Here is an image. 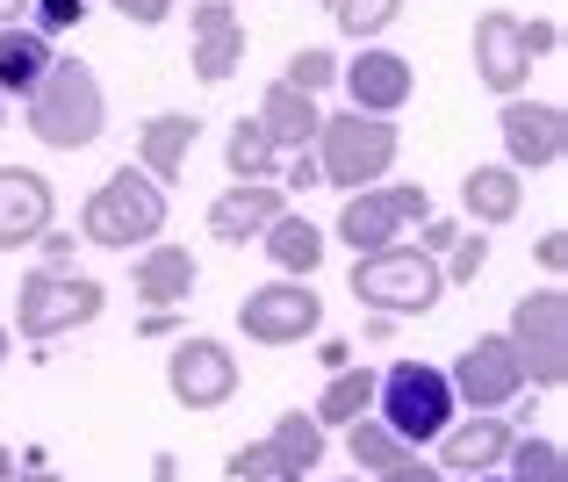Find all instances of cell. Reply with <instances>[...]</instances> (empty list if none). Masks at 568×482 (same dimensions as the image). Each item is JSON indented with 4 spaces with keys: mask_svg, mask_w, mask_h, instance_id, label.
Returning <instances> with one entry per match:
<instances>
[{
    "mask_svg": "<svg viewBox=\"0 0 568 482\" xmlns=\"http://www.w3.org/2000/svg\"><path fill=\"white\" fill-rule=\"evenodd\" d=\"M454 411H460L454 382H446V368H432V360H396V368L375 382V418L410 446V454H425V446L454 425Z\"/></svg>",
    "mask_w": 568,
    "mask_h": 482,
    "instance_id": "277c9868",
    "label": "cell"
},
{
    "mask_svg": "<svg viewBox=\"0 0 568 482\" xmlns=\"http://www.w3.org/2000/svg\"><path fill=\"white\" fill-rule=\"evenodd\" d=\"M497 130H504V165H511V173H547V165H561V152H568L561 101L511 94V101H504V116H497Z\"/></svg>",
    "mask_w": 568,
    "mask_h": 482,
    "instance_id": "7c38bea8",
    "label": "cell"
},
{
    "mask_svg": "<svg viewBox=\"0 0 568 482\" xmlns=\"http://www.w3.org/2000/svg\"><path fill=\"white\" fill-rule=\"evenodd\" d=\"M8 345H14V339H8V324H0V368H8Z\"/></svg>",
    "mask_w": 568,
    "mask_h": 482,
    "instance_id": "681fc988",
    "label": "cell"
},
{
    "mask_svg": "<svg viewBox=\"0 0 568 482\" xmlns=\"http://www.w3.org/2000/svg\"><path fill=\"white\" fill-rule=\"evenodd\" d=\"M58 217V194L37 165H0V252L14 245H37Z\"/></svg>",
    "mask_w": 568,
    "mask_h": 482,
    "instance_id": "2e32d148",
    "label": "cell"
},
{
    "mask_svg": "<svg viewBox=\"0 0 568 482\" xmlns=\"http://www.w3.org/2000/svg\"><path fill=\"white\" fill-rule=\"evenodd\" d=\"M37 245H43V267H51V274H72V231H58V223H51Z\"/></svg>",
    "mask_w": 568,
    "mask_h": 482,
    "instance_id": "74e56055",
    "label": "cell"
},
{
    "mask_svg": "<svg viewBox=\"0 0 568 482\" xmlns=\"http://www.w3.org/2000/svg\"><path fill=\"white\" fill-rule=\"evenodd\" d=\"M223 475H231V482H281V475H295V469L266 440H252V446H237V454L223 461Z\"/></svg>",
    "mask_w": 568,
    "mask_h": 482,
    "instance_id": "d6a6232c",
    "label": "cell"
},
{
    "mask_svg": "<svg viewBox=\"0 0 568 482\" xmlns=\"http://www.w3.org/2000/svg\"><path fill=\"white\" fill-rule=\"evenodd\" d=\"M317 360L338 374V368H353V345H346V339H324V353H317Z\"/></svg>",
    "mask_w": 568,
    "mask_h": 482,
    "instance_id": "7bdbcfd3",
    "label": "cell"
},
{
    "mask_svg": "<svg viewBox=\"0 0 568 482\" xmlns=\"http://www.w3.org/2000/svg\"><path fill=\"white\" fill-rule=\"evenodd\" d=\"M346 454H353V469L375 482V475H388V469H403V461H410V446H403L396 432H388L382 418L367 411V418H353V425H346Z\"/></svg>",
    "mask_w": 568,
    "mask_h": 482,
    "instance_id": "4316f807",
    "label": "cell"
},
{
    "mask_svg": "<svg viewBox=\"0 0 568 482\" xmlns=\"http://www.w3.org/2000/svg\"><path fill=\"white\" fill-rule=\"evenodd\" d=\"M324 14L338 22V37H353V43H375L382 29L403 14V0H324Z\"/></svg>",
    "mask_w": 568,
    "mask_h": 482,
    "instance_id": "f546056e",
    "label": "cell"
},
{
    "mask_svg": "<svg viewBox=\"0 0 568 482\" xmlns=\"http://www.w3.org/2000/svg\"><path fill=\"white\" fill-rule=\"evenodd\" d=\"M166 389L181 411H223V403L237 396V360L223 339H209V331H187L181 345H173L166 360Z\"/></svg>",
    "mask_w": 568,
    "mask_h": 482,
    "instance_id": "8fae6325",
    "label": "cell"
},
{
    "mask_svg": "<svg viewBox=\"0 0 568 482\" xmlns=\"http://www.w3.org/2000/svg\"><path fill=\"white\" fill-rule=\"evenodd\" d=\"M425 217H432L425 188H353L346 209H338V238L353 252H382V245H403V223H425Z\"/></svg>",
    "mask_w": 568,
    "mask_h": 482,
    "instance_id": "30bf717a",
    "label": "cell"
},
{
    "mask_svg": "<svg viewBox=\"0 0 568 482\" xmlns=\"http://www.w3.org/2000/svg\"><path fill=\"white\" fill-rule=\"evenodd\" d=\"M446 482H504V475H446Z\"/></svg>",
    "mask_w": 568,
    "mask_h": 482,
    "instance_id": "c3c4849f",
    "label": "cell"
},
{
    "mask_svg": "<svg viewBox=\"0 0 568 482\" xmlns=\"http://www.w3.org/2000/svg\"><path fill=\"white\" fill-rule=\"evenodd\" d=\"M237 331H245L252 345H303L324 331V295L310 289V281H266V289H252L245 303H237Z\"/></svg>",
    "mask_w": 568,
    "mask_h": 482,
    "instance_id": "ba28073f",
    "label": "cell"
},
{
    "mask_svg": "<svg viewBox=\"0 0 568 482\" xmlns=\"http://www.w3.org/2000/svg\"><path fill=\"white\" fill-rule=\"evenodd\" d=\"M281 209H288V194H281L274 180H237V188H223L216 202H209V238H216V245H252Z\"/></svg>",
    "mask_w": 568,
    "mask_h": 482,
    "instance_id": "ac0fdd59",
    "label": "cell"
},
{
    "mask_svg": "<svg viewBox=\"0 0 568 482\" xmlns=\"http://www.w3.org/2000/svg\"><path fill=\"white\" fill-rule=\"evenodd\" d=\"M375 482H446V475H439V461L410 454V461H403V469H388V475H375Z\"/></svg>",
    "mask_w": 568,
    "mask_h": 482,
    "instance_id": "ab89813d",
    "label": "cell"
},
{
    "mask_svg": "<svg viewBox=\"0 0 568 482\" xmlns=\"http://www.w3.org/2000/svg\"><path fill=\"white\" fill-rule=\"evenodd\" d=\"M504 339L526 360V389H561L568 382V295L561 289H532L511 303Z\"/></svg>",
    "mask_w": 568,
    "mask_h": 482,
    "instance_id": "52a82bcc",
    "label": "cell"
},
{
    "mask_svg": "<svg viewBox=\"0 0 568 482\" xmlns=\"http://www.w3.org/2000/svg\"><path fill=\"white\" fill-rule=\"evenodd\" d=\"M338 80H346V101L361 116H396L403 101L417 94L410 58L388 51V43H361V51H353V66H338Z\"/></svg>",
    "mask_w": 568,
    "mask_h": 482,
    "instance_id": "4fadbf2b",
    "label": "cell"
},
{
    "mask_svg": "<svg viewBox=\"0 0 568 482\" xmlns=\"http://www.w3.org/2000/svg\"><path fill=\"white\" fill-rule=\"evenodd\" d=\"M375 382H382L375 368H338L332 382H324V396H317V411H310V418H317L324 432H332V425H353V418H367V411H375Z\"/></svg>",
    "mask_w": 568,
    "mask_h": 482,
    "instance_id": "d4e9b609",
    "label": "cell"
},
{
    "mask_svg": "<svg viewBox=\"0 0 568 482\" xmlns=\"http://www.w3.org/2000/svg\"><path fill=\"white\" fill-rule=\"evenodd\" d=\"M22 14H29V0H0V29H14Z\"/></svg>",
    "mask_w": 568,
    "mask_h": 482,
    "instance_id": "ee69618b",
    "label": "cell"
},
{
    "mask_svg": "<svg viewBox=\"0 0 568 482\" xmlns=\"http://www.w3.org/2000/svg\"><path fill=\"white\" fill-rule=\"evenodd\" d=\"M288 87H303V94H324V87H338V58L324 51V43H303V51L288 58V72H281Z\"/></svg>",
    "mask_w": 568,
    "mask_h": 482,
    "instance_id": "1f68e13d",
    "label": "cell"
},
{
    "mask_svg": "<svg viewBox=\"0 0 568 482\" xmlns=\"http://www.w3.org/2000/svg\"><path fill=\"white\" fill-rule=\"evenodd\" d=\"M115 14H123V22H138V29H159L173 14V0H109Z\"/></svg>",
    "mask_w": 568,
    "mask_h": 482,
    "instance_id": "d590c367",
    "label": "cell"
},
{
    "mask_svg": "<svg viewBox=\"0 0 568 482\" xmlns=\"http://www.w3.org/2000/svg\"><path fill=\"white\" fill-rule=\"evenodd\" d=\"M223 165H231V180H274L281 144L260 130V116H237V123H231V138H223Z\"/></svg>",
    "mask_w": 568,
    "mask_h": 482,
    "instance_id": "83f0119b",
    "label": "cell"
},
{
    "mask_svg": "<svg viewBox=\"0 0 568 482\" xmlns=\"http://www.w3.org/2000/svg\"><path fill=\"white\" fill-rule=\"evenodd\" d=\"M260 130L281 144V152H310V144H317V130H324L317 94H303V87L274 80V87L260 94Z\"/></svg>",
    "mask_w": 568,
    "mask_h": 482,
    "instance_id": "44dd1931",
    "label": "cell"
},
{
    "mask_svg": "<svg viewBox=\"0 0 568 482\" xmlns=\"http://www.w3.org/2000/svg\"><path fill=\"white\" fill-rule=\"evenodd\" d=\"M8 482H65V475H51L43 461H29V475H8Z\"/></svg>",
    "mask_w": 568,
    "mask_h": 482,
    "instance_id": "bcb514c9",
    "label": "cell"
},
{
    "mask_svg": "<svg viewBox=\"0 0 568 482\" xmlns=\"http://www.w3.org/2000/svg\"><path fill=\"white\" fill-rule=\"evenodd\" d=\"M526 72H532V58H526V37H518V14L511 8L475 14V80L511 101L518 87H526Z\"/></svg>",
    "mask_w": 568,
    "mask_h": 482,
    "instance_id": "e0dca14e",
    "label": "cell"
},
{
    "mask_svg": "<svg viewBox=\"0 0 568 482\" xmlns=\"http://www.w3.org/2000/svg\"><path fill=\"white\" fill-rule=\"evenodd\" d=\"M138 331H144V339H173V331H181V310H152Z\"/></svg>",
    "mask_w": 568,
    "mask_h": 482,
    "instance_id": "b9f144b4",
    "label": "cell"
},
{
    "mask_svg": "<svg viewBox=\"0 0 568 482\" xmlns=\"http://www.w3.org/2000/svg\"><path fill=\"white\" fill-rule=\"evenodd\" d=\"M346 482H367V475H346Z\"/></svg>",
    "mask_w": 568,
    "mask_h": 482,
    "instance_id": "816d5d0a",
    "label": "cell"
},
{
    "mask_svg": "<svg viewBox=\"0 0 568 482\" xmlns=\"http://www.w3.org/2000/svg\"><path fill=\"white\" fill-rule=\"evenodd\" d=\"M454 238H460V223H454V217H425V223H417V252H432V260H439Z\"/></svg>",
    "mask_w": 568,
    "mask_h": 482,
    "instance_id": "8d00e7d4",
    "label": "cell"
},
{
    "mask_svg": "<svg viewBox=\"0 0 568 482\" xmlns=\"http://www.w3.org/2000/svg\"><path fill=\"white\" fill-rule=\"evenodd\" d=\"M0 130H8V101H0Z\"/></svg>",
    "mask_w": 568,
    "mask_h": 482,
    "instance_id": "f907efd6",
    "label": "cell"
},
{
    "mask_svg": "<svg viewBox=\"0 0 568 482\" xmlns=\"http://www.w3.org/2000/svg\"><path fill=\"white\" fill-rule=\"evenodd\" d=\"M511 440H518V425L497 418V411L454 418V425L432 440V446H439V475H497L504 454H511Z\"/></svg>",
    "mask_w": 568,
    "mask_h": 482,
    "instance_id": "5bb4252c",
    "label": "cell"
},
{
    "mask_svg": "<svg viewBox=\"0 0 568 482\" xmlns=\"http://www.w3.org/2000/svg\"><path fill=\"white\" fill-rule=\"evenodd\" d=\"M260 245H266V260H274L288 281H310V274L324 267V252H332L317 223H310V217H288V209H281V217L260 231Z\"/></svg>",
    "mask_w": 568,
    "mask_h": 482,
    "instance_id": "603a6c76",
    "label": "cell"
},
{
    "mask_svg": "<svg viewBox=\"0 0 568 482\" xmlns=\"http://www.w3.org/2000/svg\"><path fill=\"white\" fill-rule=\"evenodd\" d=\"M266 446H274V454L288 461L295 475H317V461H324V446H332V432H324L310 411H281L274 432H266Z\"/></svg>",
    "mask_w": 568,
    "mask_h": 482,
    "instance_id": "484cf974",
    "label": "cell"
},
{
    "mask_svg": "<svg viewBox=\"0 0 568 482\" xmlns=\"http://www.w3.org/2000/svg\"><path fill=\"white\" fill-rule=\"evenodd\" d=\"M166 231V188L144 165H115L80 209V238L101 252H130V245H159Z\"/></svg>",
    "mask_w": 568,
    "mask_h": 482,
    "instance_id": "7a4b0ae2",
    "label": "cell"
},
{
    "mask_svg": "<svg viewBox=\"0 0 568 482\" xmlns=\"http://www.w3.org/2000/svg\"><path fill=\"white\" fill-rule=\"evenodd\" d=\"M460 209H468L475 231L511 223L518 209H526V173H511V165H475V173L460 180Z\"/></svg>",
    "mask_w": 568,
    "mask_h": 482,
    "instance_id": "7402d4cb",
    "label": "cell"
},
{
    "mask_svg": "<svg viewBox=\"0 0 568 482\" xmlns=\"http://www.w3.org/2000/svg\"><path fill=\"white\" fill-rule=\"evenodd\" d=\"M173 475H181V461H173V454H159V461H152V482H173Z\"/></svg>",
    "mask_w": 568,
    "mask_h": 482,
    "instance_id": "f6af8a7d",
    "label": "cell"
},
{
    "mask_svg": "<svg viewBox=\"0 0 568 482\" xmlns=\"http://www.w3.org/2000/svg\"><path fill=\"white\" fill-rule=\"evenodd\" d=\"M310 152H317L324 188H338V194L382 188L388 165H396V152H403V130H396V116L346 109V116H324V130H317V144H310Z\"/></svg>",
    "mask_w": 568,
    "mask_h": 482,
    "instance_id": "3957f363",
    "label": "cell"
},
{
    "mask_svg": "<svg viewBox=\"0 0 568 482\" xmlns=\"http://www.w3.org/2000/svg\"><path fill=\"white\" fill-rule=\"evenodd\" d=\"M14 475V454H8V446H0V482H8Z\"/></svg>",
    "mask_w": 568,
    "mask_h": 482,
    "instance_id": "7dc6e473",
    "label": "cell"
},
{
    "mask_svg": "<svg viewBox=\"0 0 568 482\" xmlns=\"http://www.w3.org/2000/svg\"><path fill=\"white\" fill-rule=\"evenodd\" d=\"M518 37H526V58H547L561 43V22H547V14H540V22H518Z\"/></svg>",
    "mask_w": 568,
    "mask_h": 482,
    "instance_id": "f35d334b",
    "label": "cell"
},
{
    "mask_svg": "<svg viewBox=\"0 0 568 482\" xmlns=\"http://www.w3.org/2000/svg\"><path fill=\"white\" fill-rule=\"evenodd\" d=\"M274 173H281V180H274L281 194H288V188H295V194L324 188V173H317V152H281V165H274Z\"/></svg>",
    "mask_w": 568,
    "mask_h": 482,
    "instance_id": "e575fe53",
    "label": "cell"
},
{
    "mask_svg": "<svg viewBox=\"0 0 568 482\" xmlns=\"http://www.w3.org/2000/svg\"><path fill=\"white\" fill-rule=\"evenodd\" d=\"M194 138H202V116L166 109V116H152V123L138 130V159L130 165H144L159 188H173V180L187 173V159H194Z\"/></svg>",
    "mask_w": 568,
    "mask_h": 482,
    "instance_id": "ffe728a7",
    "label": "cell"
},
{
    "mask_svg": "<svg viewBox=\"0 0 568 482\" xmlns=\"http://www.w3.org/2000/svg\"><path fill=\"white\" fill-rule=\"evenodd\" d=\"M194 281H202V267H194L187 245H138V260H130V289L152 310H181L194 295Z\"/></svg>",
    "mask_w": 568,
    "mask_h": 482,
    "instance_id": "d6986e66",
    "label": "cell"
},
{
    "mask_svg": "<svg viewBox=\"0 0 568 482\" xmlns=\"http://www.w3.org/2000/svg\"><path fill=\"white\" fill-rule=\"evenodd\" d=\"M87 22V0H29V29H37V37H72V29Z\"/></svg>",
    "mask_w": 568,
    "mask_h": 482,
    "instance_id": "836d02e7",
    "label": "cell"
},
{
    "mask_svg": "<svg viewBox=\"0 0 568 482\" xmlns=\"http://www.w3.org/2000/svg\"><path fill=\"white\" fill-rule=\"evenodd\" d=\"M51 37H37L29 22H14V29H0V101H29V87L51 72Z\"/></svg>",
    "mask_w": 568,
    "mask_h": 482,
    "instance_id": "cb8c5ba5",
    "label": "cell"
},
{
    "mask_svg": "<svg viewBox=\"0 0 568 482\" xmlns=\"http://www.w3.org/2000/svg\"><path fill=\"white\" fill-rule=\"evenodd\" d=\"M22 123L43 152H87L109 130V94H101L94 66L87 58H51V72L22 101Z\"/></svg>",
    "mask_w": 568,
    "mask_h": 482,
    "instance_id": "6da1fadb",
    "label": "cell"
},
{
    "mask_svg": "<svg viewBox=\"0 0 568 482\" xmlns=\"http://www.w3.org/2000/svg\"><path fill=\"white\" fill-rule=\"evenodd\" d=\"M532 252H540V267H547V274H568V231H547Z\"/></svg>",
    "mask_w": 568,
    "mask_h": 482,
    "instance_id": "60d3db41",
    "label": "cell"
},
{
    "mask_svg": "<svg viewBox=\"0 0 568 482\" xmlns=\"http://www.w3.org/2000/svg\"><path fill=\"white\" fill-rule=\"evenodd\" d=\"M504 482H568V454L561 440H511V454H504Z\"/></svg>",
    "mask_w": 568,
    "mask_h": 482,
    "instance_id": "f1b7e54d",
    "label": "cell"
},
{
    "mask_svg": "<svg viewBox=\"0 0 568 482\" xmlns=\"http://www.w3.org/2000/svg\"><path fill=\"white\" fill-rule=\"evenodd\" d=\"M446 382H454V403H468V411H511V403L526 396V360H518V345L504 339V331H483V339L454 360Z\"/></svg>",
    "mask_w": 568,
    "mask_h": 482,
    "instance_id": "9c48e42d",
    "label": "cell"
},
{
    "mask_svg": "<svg viewBox=\"0 0 568 482\" xmlns=\"http://www.w3.org/2000/svg\"><path fill=\"white\" fill-rule=\"evenodd\" d=\"M187 29H194V80L223 87V80L237 72V66H245L252 37H245V14H237L231 0H194Z\"/></svg>",
    "mask_w": 568,
    "mask_h": 482,
    "instance_id": "9a60e30c",
    "label": "cell"
},
{
    "mask_svg": "<svg viewBox=\"0 0 568 482\" xmlns=\"http://www.w3.org/2000/svg\"><path fill=\"white\" fill-rule=\"evenodd\" d=\"M101 303H109V289H101V281L37 267V274L22 281V295H14V331H22L29 345H51V339H65V331L94 324Z\"/></svg>",
    "mask_w": 568,
    "mask_h": 482,
    "instance_id": "8992f818",
    "label": "cell"
},
{
    "mask_svg": "<svg viewBox=\"0 0 568 482\" xmlns=\"http://www.w3.org/2000/svg\"><path fill=\"white\" fill-rule=\"evenodd\" d=\"M353 295L382 318H425L439 310L446 281H439V260L417 245H382V252H353Z\"/></svg>",
    "mask_w": 568,
    "mask_h": 482,
    "instance_id": "5b68a950",
    "label": "cell"
},
{
    "mask_svg": "<svg viewBox=\"0 0 568 482\" xmlns=\"http://www.w3.org/2000/svg\"><path fill=\"white\" fill-rule=\"evenodd\" d=\"M483 267H489V238H483V231H468V238H454V245H446L439 281H446V289H468Z\"/></svg>",
    "mask_w": 568,
    "mask_h": 482,
    "instance_id": "4dcf8cb0",
    "label": "cell"
}]
</instances>
